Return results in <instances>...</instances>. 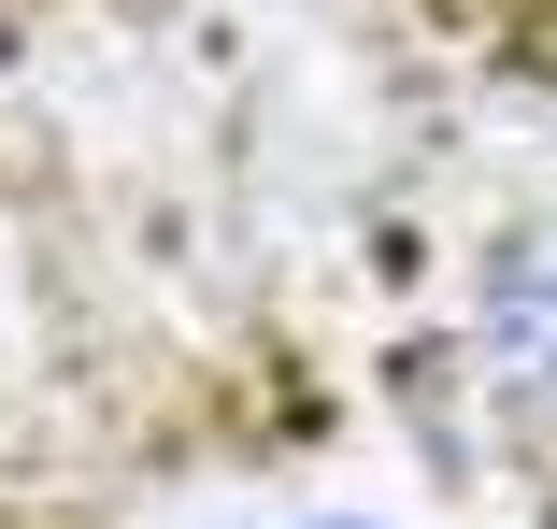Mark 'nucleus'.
I'll return each instance as SVG.
<instances>
[{
	"label": "nucleus",
	"mask_w": 557,
	"mask_h": 529,
	"mask_svg": "<svg viewBox=\"0 0 557 529\" xmlns=\"http://www.w3.org/2000/svg\"><path fill=\"white\" fill-rule=\"evenodd\" d=\"M300 529H358V515H300Z\"/></svg>",
	"instance_id": "obj_2"
},
{
	"label": "nucleus",
	"mask_w": 557,
	"mask_h": 529,
	"mask_svg": "<svg viewBox=\"0 0 557 529\" xmlns=\"http://www.w3.org/2000/svg\"><path fill=\"white\" fill-rule=\"evenodd\" d=\"M458 372H472V401L500 415L515 444H557V230H529V244H500L472 272Z\"/></svg>",
	"instance_id": "obj_1"
}]
</instances>
